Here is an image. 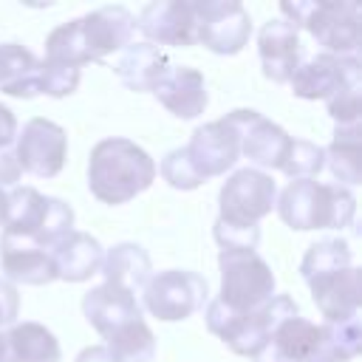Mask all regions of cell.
Wrapping results in <instances>:
<instances>
[{
    "label": "cell",
    "instance_id": "cell-35",
    "mask_svg": "<svg viewBox=\"0 0 362 362\" xmlns=\"http://www.w3.org/2000/svg\"><path fill=\"white\" fill-rule=\"evenodd\" d=\"M212 235L221 249H257L260 226H232V223L215 221Z\"/></svg>",
    "mask_w": 362,
    "mask_h": 362
},
{
    "label": "cell",
    "instance_id": "cell-21",
    "mask_svg": "<svg viewBox=\"0 0 362 362\" xmlns=\"http://www.w3.org/2000/svg\"><path fill=\"white\" fill-rule=\"evenodd\" d=\"M102 257H105V249L102 243L88 235V232H71L65 235L54 249H51V260H54V269H57V280H65V283H85L90 280L93 274H99L102 269Z\"/></svg>",
    "mask_w": 362,
    "mask_h": 362
},
{
    "label": "cell",
    "instance_id": "cell-26",
    "mask_svg": "<svg viewBox=\"0 0 362 362\" xmlns=\"http://www.w3.org/2000/svg\"><path fill=\"white\" fill-rule=\"evenodd\" d=\"M11 362H59L62 351L57 337L40 322H14L6 334Z\"/></svg>",
    "mask_w": 362,
    "mask_h": 362
},
{
    "label": "cell",
    "instance_id": "cell-40",
    "mask_svg": "<svg viewBox=\"0 0 362 362\" xmlns=\"http://www.w3.org/2000/svg\"><path fill=\"white\" fill-rule=\"evenodd\" d=\"M0 362H11L8 359V342H6V334L0 331Z\"/></svg>",
    "mask_w": 362,
    "mask_h": 362
},
{
    "label": "cell",
    "instance_id": "cell-20",
    "mask_svg": "<svg viewBox=\"0 0 362 362\" xmlns=\"http://www.w3.org/2000/svg\"><path fill=\"white\" fill-rule=\"evenodd\" d=\"M82 314L93 325V331L105 339L124 322L141 320V303L127 288H119L113 283H99L82 297Z\"/></svg>",
    "mask_w": 362,
    "mask_h": 362
},
{
    "label": "cell",
    "instance_id": "cell-37",
    "mask_svg": "<svg viewBox=\"0 0 362 362\" xmlns=\"http://www.w3.org/2000/svg\"><path fill=\"white\" fill-rule=\"evenodd\" d=\"M20 175H23V170H20L17 158H14V150L11 147H3L0 150V189L17 184Z\"/></svg>",
    "mask_w": 362,
    "mask_h": 362
},
{
    "label": "cell",
    "instance_id": "cell-15",
    "mask_svg": "<svg viewBox=\"0 0 362 362\" xmlns=\"http://www.w3.org/2000/svg\"><path fill=\"white\" fill-rule=\"evenodd\" d=\"M232 119V124L238 127L240 133V156H246L252 164L260 167H269V170H280L283 164V156L288 150V141L291 136L272 119H266L263 113L257 110H232L226 113Z\"/></svg>",
    "mask_w": 362,
    "mask_h": 362
},
{
    "label": "cell",
    "instance_id": "cell-18",
    "mask_svg": "<svg viewBox=\"0 0 362 362\" xmlns=\"http://www.w3.org/2000/svg\"><path fill=\"white\" fill-rule=\"evenodd\" d=\"M156 99L178 119H195L206 110L209 93L204 74L189 65H170L153 88Z\"/></svg>",
    "mask_w": 362,
    "mask_h": 362
},
{
    "label": "cell",
    "instance_id": "cell-12",
    "mask_svg": "<svg viewBox=\"0 0 362 362\" xmlns=\"http://www.w3.org/2000/svg\"><path fill=\"white\" fill-rule=\"evenodd\" d=\"M184 153L201 181L218 178L240 158V133L229 116H221L195 127L189 144H184Z\"/></svg>",
    "mask_w": 362,
    "mask_h": 362
},
{
    "label": "cell",
    "instance_id": "cell-5",
    "mask_svg": "<svg viewBox=\"0 0 362 362\" xmlns=\"http://www.w3.org/2000/svg\"><path fill=\"white\" fill-rule=\"evenodd\" d=\"M3 232L28 238L51 252L65 235L74 232V209L62 198L42 195L34 187H14L6 201Z\"/></svg>",
    "mask_w": 362,
    "mask_h": 362
},
{
    "label": "cell",
    "instance_id": "cell-41",
    "mask_svg": "<svg viewBox=\"0 0 362 362\" xmlns=\"http://www.w3.org/2000/svg\"><path fill=\"white\" fill-rule=\"evenodd\" d=\"M6 201H8V192L0 189V226H3V221H6Z\"/></svg>",
    "mask_w": 362,
    "mask_h": 362
},
{
    "label": "cell",
    "instance_id": "cell-28",
    "mask_svg": "<svg viewBox=\"0 0 362 362\" xmlns=\"http://www.w3.org/2000/svg\"><path fill=\"white\" fill-rule=\"evenodd\" d=\"M105 348L110 351L113 362H153L156 334L144 320H130L105 337Z\"/></svg>",
    "mask_w": 362,
    "mask_h": 362
},
{
    "label": "cell",
    "instance_id": "cell-17",
    "mask_svg": "<svg viewBox=\"0 0 362 362\" xmlns=\"http://www.w3.org/2000/svg\"><path fill=\"white\" fill-rule=\"evenodd\" d=\"M0 269L8 283L23 286H48L57 280V269L51 260V252L37 246L28 238L17 235H0Z\"/></svg>",
    "mask_w": 362,
    "mask_h": 362
},
{
    "label": "cell",
    "instance_id": "cell-33",
    "mask_svg": "<svg viewBox=\"0 0 362 362\" xmlns=\"http://www.w3.org/2000/svg\"><path fill=\"white\" fill-rule=\"evenodd\" d=\"M156 173H161V178L173 187V189H195V187H201L204 181L198 178V173L192 170V164L187 161V153H184V147H175V150H170L164 158H161V164L156 167Z\"/></svg>",
    "mask_w": 362,
    "mask_h": 362
},
{
    "label": "cell",
    "instance_id": "cell-34",
    "mask_svg": "<svg viewBox=\"0 0 362 362\" xmlns=\"http://www.w3.org/2000/svg\"><path fill=\"white\" fill-rule=\"evenodd\" d=\"M359 90H362V85L359 88H345V90H339L337 96H331L325 102L337 127H359Z\"/></svg>",
    "mask_w": 362,
    "mask_h": 362
},
{
    "label": "cell",
    "instance_id": "cell-7",
    "mask_svg": "<svg viewBox=\"0 0 362 362\" xmlns=\"http://www.w3.org/2000/svg\"><path fill=\"white\" fill-rule=\"evenodd\" d=\"M221 294L218 303L229 311L249 314L274 297L272 266L255 249H221Z\"/></svg>",
    "mask_w": 362,
    "mask_h": 362
},
{
    "label": "cell",
    "instance_id": "cell-25",
    "mask_svg": "<svg viewBox=\"0 0 362 362\" xmlns=\"http://www.w3.org/2000/svg\"><path fill=\"white\" fill-rule=\"evenodd\" d=\"M269 345L277 351L283 362H308L322 345V328L297 314V317L283 320L272 331Z\"/></svg>",
    "mask_w": 362,
    "mask_h": 362
},
{
    "label": "cell",
    "instance_id": "cell-23",
    "mask_svg": "<svg viewBox=\"0 0 362 362\" xmlns=\"http://www.w3.org/2000/svg\"><path fill=\"white\" fill-rule=\"evenodd\" d=\"M0 90L17 99L40 96V59L20 42H0Z\"/></svg>",
    "mask_w": 362,
    "mask_h": 362
},
{
    "label": "cell",
    "instance_id": "cell-8",
    "mask_svg": "<svg viewBox=\"0 0 362 362\" xmlns=\"http://www.w3.org/2000/svg\"><path fill=\"white\" fill-rule=\"evenodd\" d=\"M209 294L206 277L189 269H167L150 274V280L141 288L144 308L161 320V322H178L192 317L198 308H204Z\"/></svg>",
    "mask_w": 362,
    "mask_h": 362
},
{
    "label": "cell",
    "instance_id": "cell-6",
    "mask_svg": "<svg viewBox=\"0 0 362 362\" xmlns=\"http://www.w3.org/2000/svg\"><path fill=\"white\" fill-rule=\"evenodd\" d=\"M294 28H305L325 54L334 57H356L359 48V6L356 3H322V0H294L280 3Z\"/></svg>",
    "mask_w": 362,
    "mask_h": 362
},
{
    "label": "cell",
    "instance_id": "cell-1",
    "mask_svg": "<svg viewBox=\"0 0 362 362\" xmlns=\"http://www.w3.org/2000/svg\"><path fill=\"white\" fill-rule=\"evenodd\" d=\"M136 17L124 6H102L85 17L57 25L45 40V59L82 68L133 42Z\"/></svg>",
    "mask_w": 362,
    "mask_h": 362
},
{
    "label": "cell",
    "instance_id": "cell-29",
    "mask_svg": "<svg viewBox=\"0 0 362 362\" xmlns=\"http://www.w3.org/2000/svg\"><path fill=\"white\" fill-rule=\"evenodd\" d=\"M351 260H354V252L342 238H325V240H317L308 246V252L303 255V263H300V274L308 283L320 274L348 269Z\"/></svg>",
    "mask_w": 362,
    "mask_h": 362
},
{
    "label": "cell",
    "instance_id": "cell-39",
    "mask_svg": "<svg viewBox=\"0 0 362 362\" xmlns=\"http://www.w3.org/2000/svg\"><path fill=\"white\" fill-rule=\"evenodd\" d=\"M76 362H113V356H110V351L105 345H90V348L79 351Z\"/></svg>",
    "mask_w": 362,
    "mask_h": 362
},
{
    "label": "cell",
    "instance_id": "cell-3",
    "mask_svg": "<svg viewBox=\"0 0 362 362\" xmlns=\"http://www.w3.org/2000/svg\"><path fill=\"white\" fill-rule=\"evenodd\" d=\"M274 209L283 218V223L297 232L345 229L354 223L356 198L348 187L303 178V181H288V187L277 192Z\"/></svg>",
    "mask_w": 362,
    "mask_h": 362
},
{
    "label": "cell",
    "instance_id": "cell-10",
    "mask_svg": "<svg viewBox=\"0 0 362 362\" xmlns=\"http://www.w3.org/2000/svg\"><path fill=\"white\" fill-rule=\"evenodd\" d=\"M198 42L212 54L232 57L252 37V17L238 0H195Z\"/></svg>",
    "mask_w": 362,
    "mask_h": 362
},
{
    "label": "cell",
    "instance_id": "cell-14",
    "mask_svg": "<svg viewBox=\"0 0 362 362\" xmlns=\"http://www.w3.org/2000/svg\"><path fill=\"white\" fill-rule=\"evenodd\" d=\"M136 28L147 37L150 45H178L189 48L198 42V20L195 6L189 0H156L141 8L136 17Z\"/></svg>",
    "mask_w": 362,
    "mask_h": 362
},
{
    "label": "cell",
    "instance_id": "cell-9",
    "mask_svg": "<svg viewBox=\"0 0 362 362\" xmlns=\"http://www.w3.org/2000/svg\"><path fill=\"white\" fill-rule=\"evenodd\" d=\"M274 204H277L274 178L257 167H243L235 170L218 192V206H221L218 221L232 226H257L274 209Z\"/></svg>",
    "mask_w": 362,
    "mask_h": 362
},
{
    "label": "cell",
    "instance_id": "cell-36",
    "mask_svg": "<svg viewBox=\"0 0 362 362\" xmlns=\"http://www.w3.org/2000/svg\"><path fill=\"white\" fill-rule=\"evenodd\" d=\"M20 314V294L14 288V283H8L6 277H0V328L14 325Z\"/></svg>",
    "mask_w": 362,
    "mask_h": 362
},
{
    "label": "cell",
    "instance_id": "cell-24",
    "mask_svg": "<svg viewBox=\"0 0 362 362\" xmlns=\"http://www.w3.org/2000/svg\"><path fill=\"white\" fill-rule=\"evenodd\" d=\"M99 274L105 277V283H113L136 294L150 280L153 263H150V255L139 243H116L113 249L105 252Z\"/></svg>",
    "mask_w": 362,
    "mask_h": 362
},
{
    "label": "cell",
    "instance_id": "cell-2",
    "mask_svg": "<svg viewBox=\"0 0 362 362\" xmlns=\"http://www.w3.org/2000/svg\"><path fill=\"white\" fill-rule=\"evenodd\" d=\"M156 181V161L130 139L113 136L93 144L88 158V189L96 201L119 206L141 195Z\"/></svg>",
    "mask_w": 362,
    "mask_h": 362
},
{
    "label": "cell",
    "instance_id": "cell-16",
    "mask_svg": "<svg viewBox=\"0 0 362 362\" xmlns=\"http://www.w3.org/2000/svg\"><path fill=\"white\" fill-rule=\"evenodd\" d=\"M257 54H260V68H263L266 79H272L277 85L288 82L303 57L297 28L283 17L269 20L257 34Z\"/></svg>",
    "mask_w": 362,
    "mask_h": 362
},
{
    "label": "cell",
    "instance_id": "cell-38",
    "mask_svg": "<svg viewBox=\"0 0 362 362\" xmlns=\"http://www.w3.org/2000/svg\"><path fill=\"white\" fill-rule=\"evenodd\" d=\"M14 139H17V119L6 105H0V150L11 147Z\"/></svg>",
    "mask_w": 362,
    "mask_h": 362
},
{
    "label": "cell",
    "instance_id": "cell-22",
    "mask_svg": "<svg viewBox=\"0 0 362 362\" xmlns=\"http://www.w3.org/2000/svg\"><path fill=\"white\" fill-rule=\"evenodd\" d=\"M167 68H170L167 54L150 42H130L127 48H122V57L113 65V71L124 82V88H130L136 93H147V90L153 93L156 82L161 79V74Z\"/></svg>",
    "mask_w": 362,
    "mask_h": 362
},
{
    "label": "cell",
    "instance_id": "cell-11",
    "mask_svg": "<svg viewBox=\"0 0 362 362\" xmlns=\"http://www.w3.org/2000/svg\"><path fill=\"white\" fill-rule=\"evenodd\" d=\"M11 150L23 173H31L37 178H54L65 167L68 133L57 122L34 116L23 124V130H17Z\"/></svg>",
    "mask_w": 362,
    "mask_h": 362
},
{
    "label": "cell",
    "instance_id": "cell-4",
    "mask_svg": "<svg viewBox=\"0 0 362 362\" xmlns=\"http://www.w3.org/2000/svg\"><path fill=\"white\" fill-rule=\"evenodd\" d=\"M300 308L297 303L288 297V294H274L269 303H263L260 308L249 311V314H238V311H229L223 308L218 300H212L206 305V328L235 354L240 356H255L272 337V331L288 320V317H297Z\"/></svg>",
    "mask_w": 362,
    "mask_h": 362
},
{
    "label": "cell",
    "instance_id": "cell-31",
    "mask_svg": "<svg viewBox=\"0 0 362 362\" xmlns=\"http://www.w3.org/2000/svg\"><path fill=\"white\" fill-rule=\"evenodd\" d=\"M322 337L325 342L342 356V362H351L354 356H359L362 351V322H359V314L351 317V320H342V322H322Z\"/></svg>",
    "mask_w": 362,
    "mask_h": 362
},
{
    "label": "cell",
    "instance_id": "cell-27",
    "mask_svg": "<svg viewBox=\"0 0 362 362\" xmlns=\"http://www.w3.org/2000/svg\"><path fill=\"white\" fill-rule=\"evenodd\" d=\"M325 150V164L331 175L337 178L334 184L339 187H354L362 181V164H359V127H337L334 141Z\"/></svg>",
    "mask_w": 362,
    "mask_h": 362
},
{
    "label": "cell",
    "instance_id": "cell-30",
    "mask_svg": "<svg viewBox=\"0 0 362 362\" xmlns=\"http://www.w3.org/2000/svg\"><path fill=\"white\" fill-rule=\"evenodd\" d=\"M322 164H325V150L320 144L305 141V139H291L288 150L283 156L280 173H286L291 181H303V178L320 175Z\"/></svg>",
    "mask_w": 362,
    "mask_h": 362
},
{
    "label": "cell",
    "instance_id": "cell-32",
    "mask_svg": "<svg viewBox=\"0 0 362 362\" xmlns=\"http://www.w3.org/2000/svg\"><path fill=\"white\" fill-rule=\"evenodd\" d=\"M79 76H82V68L40 59V93L45 96H54V99L71 96L79 85Z\"/></svg>",
    "mask_w": 362,
    "mask_h": 362
},
{
    "label": "cell",
    "instance_id": "cell-19",
    "mask_svg": "<svg viewBox=\"0 0 362 362\" xmlns=\"http://www.w3.org/2000/svg\"><path fill=\"white\" fill-rule=\"evenodd\" d=\"M311 288V300L320 308V314L325 317V322H342L359 314V269L348 266L339 272H328L320 274L314 280H308Z\"/></svg>",
    "mask_w": 362,
    "mask_h": 362
},
{
    "label": "cell",
    "instance_id": "cell-13",
    "mask_svg": "<svg viewBox=\"0 0 362 362\" xmlns=\"http://www.w3.org/2000/svg\"><path fill=\"white\" fill-rule=\"evenodd\" d=\"M291 93L300 99H331L345 88H359V59L356 57H334V54H317L297 65L294 76L288 79Z\"/></svg>",
    "mask_w": 362,
    "mask_h": 362
}]
</instances>
